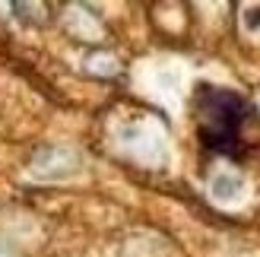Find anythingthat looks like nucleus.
Instances as JSON below:
<instances>
[{"label":"nucleus","instance_id":"nucleus-1","mask_svg":"<svg viewBox=\"0 0 260 257\" xmlns=\"http://www.w3.org/2000/svg\"><path fill=\"white\" fill-rule=\"evenodd\" d=\"M200 143L213 152H238L244 140V124L251 118V105L232 89L200 86L193 95Z\"/></svg>","mask_w":260,"mask_h":257}]
</instances>
